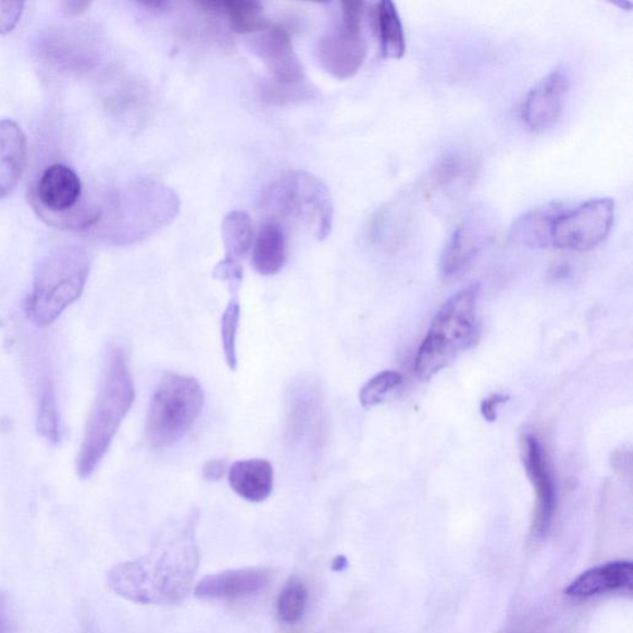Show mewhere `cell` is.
<instances>
[{
  "label": "cell",
  "instance_id": "cell-1",
  "mask_svg": "<svg viewBox=\"0 0 633 633\" xmlns=\"http://www.w3.org/2000/svg\"><path fill=\"white\" fill-rule=\"evenodd\" d=\"M196 520L166 530L145 557L112 568L108 585L122 598L142 605L174 604L191 589L200 563Z\"/></svg>",
  "mask_w": 633,
  "mask_h": 633
},
{
  "label": "cell",
  "instance_id": "cell-2",
  "mask_svg": "<svg viewBox=\"0 0 633 633\" xmlns=\"http://www.w3.org/2000/svg\"><path fill=\"white\" fill-rule=\"evenodd\" d=\"M135 400V386L128 358L121 348L108 352L101 385L86 424L77 457L80 479L92 475L110 450L117 430Z\"/></svg>",
  "mask_w": 633,
  "mask_h": 633
},
{
  "label": "cell",
  "instance_id": "cell-3",
  "mask_svg": "<svg viewBox=\"0 0 633 633\" xmlns=\"http://www.w3.org/2000/svg\"><path fill=\"white\" fill-rule=\"evenodd\" d=\"M477 296L479 285L460 289L434 315L414 358V373L422 382H430L475 345Z\"/></svg>",
  "mask_w": 633,
  "mask_h": 633
},
{
  "label": "cell",
  "instance_id": "cell-4",
  "mask_svg": "<svg viewBox=\"0 0 633 633\" xmlns=\"http://www.w3.org/2000/svg\"><path fill=\"white\" fill-rule=\"evenodd\" d=\"M90 271L85 248L63 246L52 250L36 271L32 293L26 302L29 319L39 327H48L83 295Z\"/></svg>",
  "mask_w": 633,
  "mask_h": 633
},
{
  "label": "cell",
  "instance_id": "cell-5",
  "mask_svg": "<svg viewBox=\"0 0 633 633\" xmlns=\"http://www.w3.org/2000/svg\"><path fill=\"white\" fill-rule=\"evenodd\" d=\"M203 387L197 378L166 373L153 392L147 414V439L153 449H166L183 439L200 418Z\"/></svg>",
  "mask_w": 633,
  "mask_h": 633
},
{
  "label": "cell",
  "instance_id": "cell-6",
  "mask_svg": "<svg viewBox=\"0 0 633 633\" xmlns=\"http://www.w3.org/2000/svg\"><path fill=\"white\" fill-rule=\"evenodd\" d=\"M261 203L264 210L303 223L319 240L327 239L333 229L330 189L305 171H291L280 177L266 189Z\"/></svg>",
  "mask_w": 633,
  "mask_h": 633
},
{
  "label": "cell",
  "instance_id": "cell-7",
  "mask_svg": "<svg viewBox=\"0 0 633 633\" xmlns=\"http://www.w3.org/2000/svg\"><path fill=\"white\" fill-rule=\"evenodd\" d=\"M83 181L66 165L53 164L42 171L32 195L35 211L58 227L90 229L98 222L96 206L80 207Z\"/></svg>",
  "mask_w": 633,
  "mask_h": 633
},
{
  "label": "cell",
  "instance_id": "cell-8",
  "mask_svg": "<svg viewBox=\"0 0 633 633\" xmlns=\"http://www.w3.org/2000/svg\"><path fill=\"white\" fill-rule=\"evenodd\" d=\"M249 49L268 69L271 83L261 89L266 101L284 104L307 96L310 88L306 87L303 66L286 29L271 25L252 36Z\"/></svg>",
  "mask_w": 633,
  "mask_h": 633
},
{
  "label": "cell",
  "instance_id": "cell-9",
  "mask_svg": "<svg viewBox=\"0 0 633 633\" xmlns=\"http://www.w3.org/2000/svg\"><path fill=\"white\" fill-rule=\"evenodd\" d=\"M339 20L316 44L315 57L321 67L338 79L355 77L368 57L363 30L364 2L339 3Z\"/></svg>",
  "mask_w": 633,
  "mask_h": 633
},
{
  "label": "cell",
  "instance_id": "cell-10",
  "mask_svg": "<svg viewBox=\"0 0 633 633\" xmlns=\"http://www.w3.org/2000/svg\"><path fill=\"white\" fill-rule=\"evenodd\" d=\"M615 221V202L596 198L574 208H564L551 231V247L562 250H592L608 238Z\"/></svg>",
  "mask_w": 633,
  "mask_h": 633
},
{
  "label": "cell",
  "instance_id": "cell-11",
  "mask_svg": "<svg viewBox=\"0 0 633 633\" xmlns=\"http://www.w3.org/2000/svg\"><path fill=\"white\" fill-rule=\"evenodd\" d=\"M496 221L485 207H476L470 212L447 243L440 258V270L445 276H454L464 270L479 252L494 239Z\"/></svg>",
  "mask_w": 633,
  "mask_h": 633
},
{
  "label": "cell",
  "instance_id": "cell-12",
  "mask_svg": "<svg viewBox=\"0 0 633 633\" xmlns=\"http://www.w3.org/2000/svg\"><path fill=\"white\" fill-rule=\"evenodd\" d=\"M522 461L536 492L535 530L546 535L557 509V487L547 451L536 436L529 434L522 443Z\"/></svg>",
  "mask_w": 633,
  "mask_h": 633
},
{
  "label": "cell",
  "instance_id": "cell-13",
  "mask_svg": "<svg viewBox=\"0 0 633 633\" xmlns=\"http://www.w3.org/2000/svg\"><path fill=\"white\" fill-rule=\"evenodd\" d=\"M571 88V76L564 66L551 71L531 88L522 104V120L531 131H544L554 125L563 112Z\"/></svg>",
  "mask_w": 633,
  "mask_h": 633
},
{
  "label": "cell",
  "instance_id": "cell-14",
  "mask_svg": "<svg viewBox=\"0 0 633 633\" xmlns=\"http://www.w3.org/2000/svg\"><path fill=\"white\" fill-rule=\"evenodd\" d=\"M270 573L265 569H231L208 575L195 587L198 599H235L259 593L268 585Z\"/></svg>",
  "mask_w": 633,
  "mask_h": 633
},
{
  "label": "cell",
  "instance_id": "cell-15",
  "mask_svg": "<svg viewBox=\"0 0 633 633\" xmlns=\"http://www.w3.org/2000/svg\"><path fill=\"white\" fill-rule=\"evenodd\" d=\"M28 164V139L12 120L0 121V200L11 195Z\"/></svg>",
  "mask_w": 633,
  "mask_h": 633
},
{
  "label": "cell",
  "instance_id": "cell-16",
  "mask_svg": "<svg viewBox=\"0 0 633 633\" xmlns=\"http://www.w3.org/2000/svg\"><path fill=\"white\" fill-rule=\"evenodd\" d=\"M633 583V566L628 560L606 563L579 575L567 587L566 594L575 599L592 598V596L631 589Z\"/></svg>",
  "mask_w": 633,
  "mask_h": 633
},
{
  "label": "cell",
  "instance_id": "cell-17",
  "mask_svg": "<svg viewBox=\"0 0 633 633\" xmlns=\"http://www.w3.org/2000/svg\"><path fill=\"white\" fill-rule=\"evenodd\" d=\"M232 491L249 502L269 499L274 489V468L266 459L238 460L228 469Z\"/></svg>",
  "mask_w": 633,
  "mask_h": 633
},
{
  "label": "cell",
  "instance_id": "cell-18",
  "mask_svg": "<svg viewBox=\"0 0 633 633\" xmlns=\"http://www.w3.org/2000/svg\"><path fill=\"white\" fill-rule=\"evenodd\" d=\"M563 203H549L523 213L510 228V239L530 248L551 247V231Z\"/></svg>",
  "mask_w": 633,
  "mask_h": 633
},
{
  "label": "cell",
  "instance_id": "cell-19",
  "mask_svg": "<svg viewBox=\"0 0 633 633\" xmlns=\"http://www.w3.org/2000/svg\"><path fill=\"white\" fill-rule=\"evenodd\" d=\"M287 262V238L282 224L275 220L261 225L255 247L252 266L262 276H274Z\"/></svg>",
  "mask_w": 633,
  "mask_h": 633
},
{
  "label": "cell",
  "instance_id": "cell-20",
  "mask_svg": "<svg viewBox=\"0 0 633 633\" xmlns=\"http://www.w3.org/2000/svg\"><path fill=\"white\" fill-rule=\"evenodd\" d=\"M320 399L314 387L301 384L294 388L288 402L286 437L288 442H297L309 432L319 412Z\"/></svg>",
  "mask_w": 633,
  "mask_h": 633
},
{
  "label": "cell",
  "instance_id": "cell-21",
  "mask_svg": "<svg viewBox=\"0 0 633 633\" xmlns=\"http://www.w3.org/2000/svg\"><path fill=\"white\" fill-rule=\"evenodd\" d=\"M375 22L383 57L401 59L406 51L404 26L400 14L390 0H383L376 4Z\"/></svg>",
  "mask_w": 633,
  "mask_h": 633
},
{
  "label": "cell",
  "instance_id": "cell-22",
  "mask_svg": "<svg viewBox=\"0 0 633 633\" xmlns=\"http://www.w3.org/2000/svg\"><path fill=\"white\" fill-rule=\"evenodd\" d=\"M222 239L225 258L240 261L248 256L255 244V231L247 212L232 211L222 222Z\"/></svg>",
  "mask_w": 633,
  "mask_h": 633
},
{
  "label": "cell",
  "instance_id": "cell-23",
  "mask_svg": "<svg viewBox=\"0 0 633 633\" xmlns=\"http://www.w3.org/2000/svg\"><path fill=\"white\" fill-rule=\"evenodd\" d=\"M221 14L228 17L231 29L235 34L256 35L270 28L264 5L251 0H229L221 3Z\"/></svg>",
  "mask_w": 633,
  "mask_h": 633
},
{
  "label": "cell",
  "instance_id": "cell-24",
  "mask_svg": "<svg viewBox=\"0 0 633 633\" xmlns=\"http://www.w3.org/2000/svg\"><path fill=\"white\" fill-rule=\"evenodd\" d=\"M59 410L52 378L45 374L40 378L38 430L41 436L50 443H59L60 424Z\"/></svg>",
  "mask_w": 633,
  "mask_h": 633
},
{
  "label": "cell",
  "instance_id": "cell-25",
  "mask_svg": "<svg viewBox=\"0 0 633 633\" xmlns=\"http://www.w3.org/2000/svg\"><path fill=\"white\" fill-rule=\"evenodd\" d=\"M473 176L474 166L468 160L459 156H449L442 159L433 169L431 179L434 188L446 191L450 187L466 184Z\"/></svg>",
  "mask_w": 633,
  "mask_h": 633
},
{
  "label": "cell",
  "instance_id": "cell-26",
  "mask_svg": "<svg viewBox=\"0 0 633 633\" xmlns=\"http://www.w3.org/2000/svg\"><path fill=\"white\" fill-rule=\"evenodd\" d=\"M240 314L239 297L231 295V301L222 315L221 336L224 358L232 372L238 369L237 338Z\"/></svg>",
  "mask_w": 633,
  "mask_h": 633
},
{
  "label": "cell",
  "instance_id": "cell-27",
  "mask_svg": "<svg viewBox=\"0 0 633 633\" xmlns=\"http://www.w3.org/2000/svg\"><path fill=\"white\" fill-rule=\"evenodd\" d=\"M307 598H309V593H307L305 584L296 578L291 579L278 595V619L288 625L300 621L303 617Z\"/></svg>",
  "mask_w": 633,
  "mask_h": 633
},
{
  "label": "cell",
  "instance_id": "cell-28",
  "mask_svg": "<svg viewBox=\"0 0 633 633\" xmlns=\"http://www.w3.org/2000/svg\"><path fill=\"white\" fill-rule=\"evenodd\" d=\"M402 383V376L395 370H386V372L378 373L360 390L359 400L364 409H373V407L382 405L386 401L387 396L393 394L397 387Z\"/></svg>",
  "mask_w": 633,
  "mask_h": 633
},
{
  "label": "cell",
  "instance_id": "cell-29",
  "mask_svg": "<svg viewBox=\"0 0 633 633\" xmlns=\"http://www.w3.org/2000/svg\"><path fill=\"white\" fill-rule=\"evenodd\" d=\"M244 271L240 261L225 258L216 264L213 277L228 285L231 295H238Z\"/></svg>",
  "mask_w": 633,
  "mask_h": 633
},
{
  "label": "cell",
  "instance_id": "cell-30",
  "mask_svg": "<svg viewBox=\"0 0 633 633\" xmlns=\"http://www.w3.org/2000/svg\"><path fill=\"white\" fill-rule=\"evenodd\" d=\"M24 2H0V35L11 34L21 22Z\"/></svg>",
  "mask_w": 633,
  "mask_h": 633
},
{
  "label": "cell",
  "instance_id": "cell-31",
  "mask_svg": "<svg viewBox=\"0 0 633 633\" xmlns=\"http://www.w3.org/2000/svg\"><path fill=\"white\" fill-rule=\"evenodd\" d=\"M228 472L227 460L211 459L203 466L202 474L208 482H220L221 479Z\"/></svg>",
  "mask_w": 633,
  "mask_h": 633
},
{
  "label": "cell",
  "instance_id": "cell-32",
  "mask_svg": "<svg viewBox=\"0 0 633 633\" xmlns=\"http://www.w3.org/2000/svg\"><path fill=\"white\" fill-rule=\"evenodd\" d=\"M504 402H505L504 395L495 394V395H492L491 397H487V399L484 400L482 404V412H483L484 419H486L489 422L495 421L497 409H499V406Z\"/></svg>",
  "mask_w": 633,
  "mask_h": 633
},
{
  "label": "cell",
  "instance_id": "cell-33",
  "mask_svg": "<svg viewBox=\"0 0 633 633\" xmlns=\"http://www.w3.org/2000/svg\"><path fill=\"white\" fill-rule=\"evenodd\" d=\"M90 7L89 2H79V0H67V2L61 3L62 12L70 16H77L87 11Z\"/></svg>",
  "mask_w": 633,
  "mask_h": 633
},
{
  "label": "cell",
  "instance_id": "cell-34",
  "mask_svg": "<svg viewBox=\"0 0 633 633\" xmlns=\"http://www.w3.org/2000/svg\"><path fill=\"white\" fill-rule=\"evenodd\" d=\"M348 566V560L345 556H338L334 558L332 562V571L334 572H343Z\"/></svg>",
  "mask_w": 633,
  "mask_h": 633
},
{
  "label": "cell",
  "instance_id": "cell-35",
  "mask_svg": "<svg viewBox=\"0 0 633 633\" xmlns=\"http://www.w3.org/2000/svg\"><path fill=\"white\" fill-rule=\"evenodd\" d=\"M0 631H2V619H0Z\"/></svg>",
  "mask_w": 633,
  "mask_h": 633
}]
</instances>
